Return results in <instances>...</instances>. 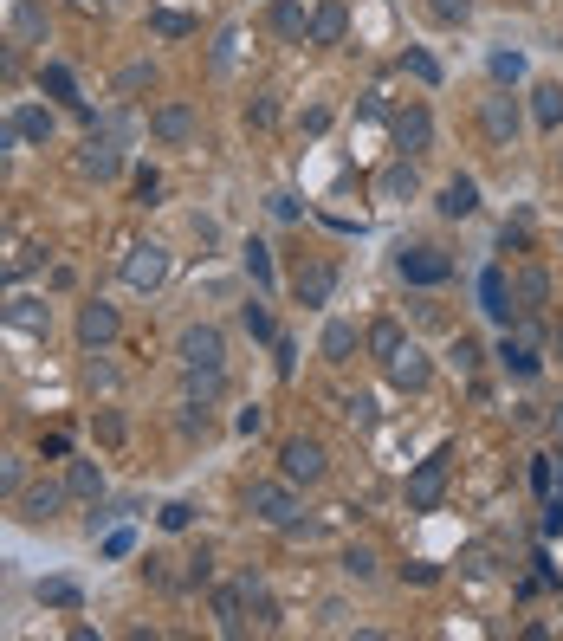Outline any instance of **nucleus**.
Wrapping results in <instances>:
<instances>
[{"mask_svg":"<svg viewBox=\"0 0 563 641\" xmlns=\"http://www.w3.org/2000/svg\"><path fill=\"white\" fill-rule=\"evenodd\" d=\"M551 499H563V454H557V493Z\"/></svg>","mask_w":563,"mask_h":641,"instance_id":"3c124183","label":"nucleus"},{"mask_svg":"<svg viewBox=\"0 0 563 641\" xmlns=\"http://www.w3.org/2000/svg\"><path fill=\"white\" fill-rule=\"evenodd\" d=\"M149 130H156V143H169V149H188V143H195V111H188V104H156Z\"/></svg>","mask_w":563,"mask_h":641,"instance_id":"1a4fd4ad","label":"nucleus"},{"mask_svg":"<svg viewBox=\"0 0 563 641\" xmlns=\"http://www.w3.org/2000/svg\"><path fill=\"white\" fill-rule=\"evenodd\" d=\"M453 363H460V370H473V363H479V344H473V337H460V344H453Z\"/></svg>","mask_w":563,"mask_h":641,"instance_id":"37998d69","label":"nucleus"},{"mask_svg":"<svg viewBox=\"0 0 563 641\" xmlns=\"http://www.w3.org/2000/svg\"><path fill=\"white\" fill-rule=\"evenodd\" d=\"M13 39H20V46H39V39H46V7H39V0H13Z\"/></svg>","mask_w":563,"mask_h":641,"instance_id":"aec40b11","label":"nucleus"},{"mask_svg":"<svg viewBox=\"0 0 563 641\" xmlns=\"http://www.w3.org/2000/svg\"><path fill=\"white\" fill-rule=\"evenodd\" d=\"M343 570H350L356 583H369L376 577V551H369V544H350V551H343Z\"/></svg>","mask_w":563,"mask_h":641,"instance_id":"2f4dec72","label":"nucleus"},{"mask_svg":"<svg viewBox=\"0 0 563 641\" xmlns=\"http://www.w3.org/2000/svg\"><path fill=\"white\" fill-rule=\"evenodd\" d=\"M499 363H505V376H518V383H531V376H538V344H531V337H512L505 331V344H499Z\"/></svg>","mask_w":563,"mask_h":641,"instance_id":"dca6fc26","label":"nucleus"},{"mask_svg":"<svg viewBox=\"0 0 563 641\" xmlns=\"http://www.w3.org/2000/svg\"><path fill=\"white\" fill-rule=\"evenodd\" d=\"M343 33H350V7H343V0H318V7H311V46H343Z\"/></svg>","mask_w":563,"mask_h":641,"instance_id":"9b49d317","label":"nucleus"},{"mask_svg":"<svg viewBox=\"0 0 563 641\" xmlns=\"http://www.w3.org/2000/svg\"><path fill=\"white\" fill-rule=\"evenodd\" d=\"M512 305H518V318H538V311L551 305V272L525 266V272H518V285H512Z\"/></svg>","mask_w":563,"mask_h":641,"instance_id":"f8f14e48","label":"nucleus"},{"mask_svg":"<svg viewBox=\"0 0 563 641\" xmlns=\"http://www.w3.org/2000/svg\"><path fill=\"white\" fill-rule=\"evenodd\" d=\"M389 376H395V389H421L428 383V357H421L415 344H402V357L389 363Z\"/></svg>","mask_w":563,"mask_h":641,"instance_id":"b1692460","label":"nucleus"},{"mask_svg":"<svg viewBox=\"0 0 563 641\" xmlns=\"http://www.w3.org/2000/svg\"><path fill=\"white\" fill-rule=\"evenodd\" d=\"M214 577V557L201 551V557H188V570H182V583H208Z\"/></svg>","mask_w":563,"mask_h":641,"instance_id":"a19ab883","label":"nucleus"},{"mask_svg":"<svg viewBox=\"0 0 563 641\" xmlns=\"http://www.w3.org/2000/svg\"><path fill=\"white\" fill-rule=\"evenodd\" d=\"M479 311H486L492 324H505V331H512L518 305H512V285H505V272H499V266H486V272H479Z\"/></svg>","mask_w":563,"mask_h":641,"instance_id":"6e6552de","label":"nucleus"},{"mask_svg":"<svg viewBox=\"0 0 563 641\" xmlns=\"http://www.w3.org/2000/svg\"><path fill=\"white\" fill-rule=\"evenodd\" d=\"M473 208H479V188L466 182V175H453V182L441 188V214H447V221H466Z\"/></svg>","mask_w":563,"mask_h":641,"instance_id":"5701e85b","label":"nucleus"},{"mask_svg":"<svg viewBox=\"0 0 563 641\" xmlns=\"http://www.w3.org/2000/svg\"><path fill=\"white\" fill-rule=\"evenodd\" d=\"M402 65H408V72L421 78V85H441V65H434V52H421V46H415V52H408Z\"/></svg>","mask_w":563,"mask_h":641,"instance_id":"e433bc0d","label":"nucleus"},{"mask_svg":"<svg viewBox=\"0 0 563 641\" xmlns=\"http://www.w3.org/2000/svg\"><path fill=\"white\" fill-rule=\"evenodd\" d=\"M395 143H402V156H428V143H434V117L421 111V104H408V111L395 117Z\"/></svg>","mask_w":563,"mask_h":641,"instance_id":"4468645a","label":"nucleus"},{"mask_svg":"<svg viewBox=\"0 0 563 641\" xmlns=\"http://www.w3.org/2000/svg\"><path fill=\"white\" fill-rule=\"evenodd\" d=\"M259 583L240 577V583H221L214 590V622H221V635H246V603H253Z\"/></svg>","mask_w":563,"mask_h":641,"instance_id":"20e7f679","label":"nucleus"},{"mask_svg":"<svg viewBox=\"0 0 563 641\" xmlns=\"http://www.w3.org/2000/svg\"><path fill=\"white\" fill-rule=\"evenodd\" d=\"M428 7H434V20H447V26L466 20V0H428Z\"/></svg>","mask_w":563,"mask_h":641,"instance_id":"79ce46f5","label":"nucleus"},{"mask_svg":"<svg viewBox=\"0 0 563 641\" xmlns=\"http://www.w3.org/2000/svg\"><path fill=\"white\" fill-rule=\"evenodd\" d=\"M285 480L292 486H318L324 480V467H331V460H324V447L318 441H305V434H298V441H285Z\"/></svg>","mask_w":563,"mask_h":641,"instance_id":"39448f33","label":"nucleus"},{"mask_svg":"<svg viewBox=\"0 0 563 641\" xmlns=\"http://www.w3.org/2000/svg\"><path fill=\"white\" fill-rule=\"evenodd\" d=\"M188 525H195V506H188V499L162 506V531H188Z\"/></svg>","mask_w":563,"mask_h":641,"instance_id":"ea45409f","label":"nucleus"},{"mask_svg":"<svg viewBox=\"0 0 563 641\" xmlns=\"http://www.w3.org/2000/svg\"><path fill=\"white\" fill-rule=\"evenodd\" d=\"M39 603H46V609H78L85 590H78L72 577H46V583H39Z\"/></svg>","mask_w":563,"mask_h":641,"instance_id":"a878e982","label":"nucleus"},{"mask_svg":"<svg viewBox=\"0 0 563 641\" xmlns=\"http://www.w3.org/2000/svg\"><path fill=\"white\" fill-rule=\"evenodd\" d=\"M486 136H492V143H512V136H518V104L505 98V91L486 98Z\"/></svg>","mask_w":563,"mask_h":641,"instance_id":"412c9836","label":"nucleus"},{"mask_svg":"<svg viewBox=\"0 0 563 641\" xmlns=\"http://www.w3.org/2000/svg\"><path fill=\"white\" fill-rule=\"evenodd\" d=\"M246 512H253L259 525H279V531H292L305 506H298L292 480H253V493H246Z\"/></svg>","mask_w":563,"mask_h":641,"instance_id":"f257e3e1","label":"nucleus"},{"mask_svg":"<svg viewBox=\"0 0 563 641\" xmlns=\"http://www.w3.org/2000/svg\"><path fill=\"white\" fill-rule=\"evenodd\" d=\"M324 357H331V363H350L356 357V324H324Z\"/></svg>","mask_w":563,"mask_h":641,"instance_id":"bb28decb","label":"nucleus"},{"mask_svg":"<svg viewBox=\"0 0 563 641\" xmlns=\"http://www.w3.org/2000/svg\"><path fill=\"white\" fill-rule=\"evenodd\" d=\"M117 331H123V318H117V305H85L78 311V344L85 350H104V344H117Z\"/></svg>","mask_w":563,"mask_h":641,"instance_id":"0eeeda50","label":"nucleus"},{"mask_svg":"<svg viewBox=\"0 0 563 641\" xmlns=\"http://www.w3.org/2000/svg\"><path fill=\"white\" fill-rule=\"evenodd\" d=\"M382 195H415V156H402L395 169H382Z\"/></svg>","mask_w":563,"mask_h":641,"instance_id":"c756f323","label":"nucleus"},{"mask_svg":"<svg viewBox=\"0 0 563 641\" xmlns=\"http://www.w3.org/2000/svg\"><path fill=\"white\" fill-rule=\"evenodd\" d=\"M117 85H123V91H143V85H149V65H130V72H123Z\"/></svg>","mask_w":563,"mask_h":641,"instance_id":"49530a36","label":"nucleus"},{"mask_svg":"<svg viewBox=\"0 0 563 641\" xmlns=\"http://www.w3.org/2000/svg\"><path fill=\"white\" fill-rule=\"evenodd\" d=\"M117 169H123V156H117L111 136H91V143L78 149V175H85V182H111Z\"/></svg>","mask_w":563,"mask_h":641,"instance_id":"ddd939ff","label":"nucleus"},{"mask_svg":"<svg viewBox=\"0 0 563 641\" xmlns=\"http://www.w3.org/2000/svg\"><path fill=\"white\" fill-rule=\"evenodd\" d=\"M266 26H272L279 39H305V33H311V13L292 7V0H272V7H266Z\"/></svg>","mask_w":563,"mask_h":641,"instance_id":"6ab92c4d","label":"nucleus"},{"mask_svg":"<svg viewBox=\"0 0 563 641\" xmlns=\"http://www.w3.org/2000/svg\"><path fill=\"white\" fill-rule=\"evenodd\" d=\"M221 395V370H188V402H214Z\"/></svg>","mask_w":563,"mask_h":641,"instance_id":"473e14b6","label":"nucleus"},{"mask_svg":"<svg viewBox=\"0 0 563 641\" xmlns=\"http://www.w3.org/2000/svg\"><path fill=\"white\" fill-rule=\"evenodd\" d=\"M350 421H363V428H369V421H376V402H369V395H356V402H350Z\"/></svg>","mask_w":563,"mask_h":641,"instance_id":"de8ad7c7","label":"nucleus"},{"mask_svg":"<svg viewBox=\"0 0 563 641\" xmlns=\"http://www.w3.org/2000/svg\"><path fill=\"white\" fill-rule=\"evenodd\" d=\"M240 324H246V331H253V337H259V344H266V337H272V311H266V305H259V298H253V305H246V311H240Z\"/></svg>","mask_w":563,"mask_h":641,"instance_id":"58836bf2","label":"nucleus"},{"mask_svg":"<svg viewBox=\"0 0 563 641\" xmlns=\"http://www.w3.org/2000/svg\"><path fill=\"white\" fill-rule=\"evenodd\" d=\"M531 117H538V130H563V85L557 78H544V85L531 91Z\"/></svg>","mask_w":563,"mask_h":641,"instance_id":"a211bd4d","label":"nucleus"},{"mask_svg":"<svg viewBox=\"0 0 563 641\" xmlns=\"http://www.w3.org/2000/svg\"><path fill=\"white\" fill-rule=\"evenodd\" d=\"M531 486H538L544 499L557 493V454H538V460H531Z\"/></svg>","mask_w":563,"mask_h":641,"instance_id":"f704fd0d","label":"nucleus"},{"mask_svg":"<svg viewBox=\"0 0 563 641\" xmlns=\"http://www.w3.org/2000/svg\"><path fill=\"white\" fill-rule=\"evenodd\" d=\"M292 292H298V305H331V292H337V266H298V279H292Z\"/></svg>","mask_w":563,"mask_h":641,"instance_id":"2eb2a0df","label":"nucleus"},{"mask_svg":"<svg viewBox=\"0 0 563 641\" xmlns=\"http://www.w3.org/2000/svg\"><path fill=\"white\" fill-rule=\"evenodd\" d=\"M402 344H408V337H402V324H395V318H376V324H369V350H376L382 363L402 357Z\"/></svg>","mask_w":563,"mask_h":641,"instance_id":"393cba45","label":"nucleus"},{"mask_svg":"<svg viewBox=\"0 0 563 641\" xmlns=\"http://www.w3.org/2000/svg\"><path fill=\"white\" fill-rule=\"evenodd\" d=\"M149 26H156L162 39H188V33H195V20H182V13H149Z\"/></svg>","mask_w":563,"mask_h":641,"instance_id":"4c0bfd02","label":"nucleus"},{"mask_svg":"<svg viewBox=\"0 0 563 641\" xmlns=\"http://www.w3.org/2000/svg\"><path fill=\"white\" fill-rule=\"evenodd\" d=\"M65 493H72V499H91V506H98V499H104V473L91 467V460H72V467H65Z\"/></svg>","mask_w":563,"mask_h":641,"instance_id":"4be33fe9","label":"nucleus"},{"mask_svg":"<svg viewBox=\"0 0 563 641\" xmlns=\"http://www.w3.org/2000/svg\"><path fill=\"white\" fill-rule=\"evenodd\" d=\"M13 143H20V130H13V124H7V117H0V156H7V149H13Z\"/></svg>","mask_w":563,"mask_h":641,"instance_id":"8fccbe9b","label":"nucleus"},{"mask_svg":"<svg viewBox=\"0 0 563 641\" xmlns=\"http://www.w3.org/2000/svg\"><path fill=\"white\" fill-rule=\"evenodd\" d=\"M13 130H20L26 143H52V111H39V104H26V111L13 117Z\"/></svg>","mask_w":563,"mask_h":641,"instance_id":"cd10ccee","label":"nucleus"},{"mask_svg":"<svg viewBox=\"0 0 563 641\" xmlns=\"http://www.w3.org/2000/svg\"><path fill=\"white\" fill-rule=\"evenodd\" d=\"M123 279H130L136 292H156V285L169 279V253H162V247H136L130 259H123Z\"/></svg>","mask_w":563,"mask_h":641,"instance_id":"9d476101","label":"nucleus"},{"mask_svg":"<svg viewBox=\"0 0 563 641\" xmlns=\"http://www.w3.org/2000/svg\"><path fill=\"white\" fill-rule=\"evenodd\" d=\"M182 370H227V344L214 324H195V331H182Z\"/></svg>","mask_w":563,"mask_h":641,"instance_id":"7ed1b4c3","label":"nucleus"},{"mask_svg":"<svg viewBox=\"0 0 563 641\" xmlns=\"http://www.w3.org/2000/svg\"><path fill=\"white\" fill-rule=\"evenodd\" d=\"M395 266H402L408 285H441L447 272H453V259L441 247H402V253H395Z\"/></svg>","mask_w":563,"mask_h":641,"instance_id":"423d86ee","label":"nucleus"},{"mask_svg":"<svg viewBox=\"0 0 563 641\" xmlns=\"http://www.w3.org/2000/svg\"><path fill=\"white\" fill-rule=\"evenodd\" d=\"M130 544H136L130 531H111V538H104V557H130Z\"/></svg>","mask_w":563,"mask_h":641,"instance_id":"a18cd8bd","label":"nucleus"},{"mask_svg":"<svg viewBox=\"0 0 563 641\" xmlns=\"http://www.w3.org/2000/svg\"><path fill=\"white\" fill-rule=\"evenodd\" d=\"M557 428H563V408H557Z\"/></svg>","mask_w":563,"mask_h":641,"instance_id":"603ef678","label":"nucleus"},{"mask_svg":"<svg viewBox=\"0 0 563 641\" xmlns=\"http://www.w3.org/2000/svg\"><path fill=\"white\" fill-rule=\"evenodd\" d=\"M46 91H52V98H65V104L78 111V85H72V72H65V65H46Z\"/></svg>","mask_w":563,"mask_h":641,"instance_id":"72a5a7b5","label":"nucleus"},{"mask_svg":"<svg viewBox=\"0 0 563 641\" xmlns=\"http://www.w3.org/2000/svg\"><path fill=\"white\" fill-rule=\"evenodd\" d=\"M492 78H499V85H518V78H525V59H518V52H492Z\"/></svg>","mask_w":563,"mask_h":641,"instance_id":"c9c22d12","label":"nucleus"},{"mask_svg":"<svg viewBox=\"0 0 563 641\" xmlns=\"http://www.w3.org/2000/svg\"><path fill=\"white\" fill-rule=\"evenodd\" d=\"M13 72H20V59H13V46L0 39V78H13Z\"/></svg>","mask_w":563,"mask_h":641,"instance_id":"09e8293b","label":"nucleus"},{"mask_svg":"<svg viewBox=\"0 0 563 641\" xmlns=\"http://www.w3.org/2000/svg\"><path fill=\"white\" fill-rule=\"evenodd\" d=\"M65 499H72V493H65V486H26V493H20V518H33V525H46V518H59V506H65Z\"/></svg>","mask_w":563,"mask_h":641,"instance_id":"f3484780","label":"nucleus"},{"mask_svg":"<svg viewBox=\"0 0 563 641\" xmlns=\"http://www.w3.org/2000/svg\"><path fill=\"white\" fill-rule=\"evenodd\" d=\"M20 493H26V460L0 454V499H20Z\"/></svg>","mask_w":563,"mask_h":641,"instance_id":"c85d7f7f","label":"nucleus"},{"mask_svg":"<svg viewBox=\"0 0 563 641\" xmlns=\"http://www.w3.org/2000/svg\"><path fill=\"white\" fill-rule=\"evenodd\" d=\"M447 447H441V454H434V460H421V467L415 473H408V506H415V512H434V506H441V493H447Z\"/></svg>","mask_w":563,"mask_h":641,"instance_id":"f03ea898","label":"nucleus"},{"mask_svg":"<svg viewBox=\"0 0 563 641\" xmlns=\"http://www.w3.org/2000/svg\"><path fill=\"white\" fill-rule=\"evenodd\" d=\"M246 272H253V285H272V247L266 240H246Z\"/></svg>","mask_w":563,"mask_h":641,"instance_id":"7c9ffc66","label":"nucleus"},{"mask_svg":"<svg viewBox=\"0 0 563 641\" xmlns=\"http://www.w3.org/2000/svg\"><path fill=\"white\" fill-rule=\"evenodd\" d=\"M272 214H279V221H298L305 208H298V195H272Z\"/></svg>","mask_w":563,"mask_h":641,"instance_id":"c03bdc74","label":"nucleus"}]
</instances>
